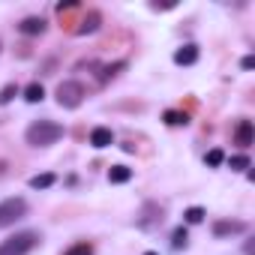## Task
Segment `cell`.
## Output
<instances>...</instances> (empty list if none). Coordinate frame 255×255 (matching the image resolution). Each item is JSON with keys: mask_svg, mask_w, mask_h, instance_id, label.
Returning a JSON list of instances; mask_svg holds the SVG:
<instances>
[{"mask_svg": "<svg viewBox=\"0 0 255 255\" xmlns=\"http://www.w3.org/2000/svg\"><path fill=\"white\" fill-rule=\"evenodd\" d=\"M63 138V126L54 120H36L27 126V144L30 147H48Z\"/></svg>", "mask_w": 255, "mask_h": 255, "instance_id": "obj_1", "label": "cell"}, {"mask_svg": "<svg viewBox=\"0 0 255 255\" xmlns=\"http://www.w3.org/2000/svg\"><path fill=\"white\" fill-rule=\"evenodd\" d=\"M36 243H39L36 231H21V234H15V237L0 243V255H27Z\"/></svg>", "mask_w": 255, "mask_h": 255, "instance_id": "obj_2", "label": "cell"}, {"mask_svg": "<svg viewBox=\"0 0 255 255\" xmlns=\"http://www.w3.org/2000/svg\"><path fill=\"white\" fill-rule=\"evenodd\" d=\"M24 213H27V201L24 198H6V201H0V228L18 222Z\"/></svg>", "mask_w": 255, "mask_h": 255, "instance_id": "obj_3", "label": "cell"}, {"mask_svg": "<svg viewBox=\"0 0 255 255\" xmlns=\"http://www.w3.org/2000/svg\"><path fill=\"white\" fill-rule=\"evenodd\" d=\"M81 99H84V87L78 81H63L57 87V105L60 108H78Z\"/></svg>", "mask_w": 255, "mask_h": 255, "instance_id": "obj_4", "label": "cell"}, {"mask_svg": "<svg viewBox=\"0 0 255 255\" xmlns=\"http://www.w3.org/2000/svg\"><path fill=\"white\" fill-rule=\"evenodd\" d=\"M240 231H246V225L237 222V219H219V222H213V234L216 237H228V234H240Z\"/></svg>", "mask_w": 255, "mask_h": 255, "instance_id": "obj_5", "label": "cell"}, {"mask_svg": "<svg viewBox=\"0 0 255 255\" xmlns=\"http://www.w3.org/2000/svg\"><path fill=\"white\" fill-rule=\"evenodd\" d=\"M198 60V45H192V42H186V45H180L177 51H174V63L177 66H189V63H195Z\"/></svg>", "mask_w": 255, "mask_h": 255, "instance_id": "obj_6", "label": "cell"}, {"mask_svg": "<svg viewBox=\"0 0 255 255\" xmlns=\"http://www.w3.org/2000/svg\"><path fill=\"white\" fill-rule=\"evenodd\" d=\"M90 144L99 147V150H102V147H111V144H114V132L105 129V126H96V129L90 132Z\"/></svg>", "mask_w": 255, "mask_h": 255, "instance_id": "obj_7", "label": "cell"}, {"mask_svg": "<svg viewBox=\"0 0 255 255\" xmlns=\"http://www.w3.org/2000/svg\"><path fill=\"white\" fill-rule=\"evenodd\" d=\"M99 21H102V15H99V12L93 9V12H87V15H84V21H81V24L75 27V33H78V36H87V33H96V30H99Z\"/></svg>", "mask_w": 255, "mask_h": 255, "instance_id": "obj_8", "label": "cell"}, {"mask_svg": "<svg viewBox=\"0 0 255 255\" xmlns=\"http://www.w3.org/2000/svg\"><path fill=\"white\" fill-rule=\"evenodd\" d=\"M153 222H162V207L144 204V210H141V216H138V225H141V228H150Z\"/></svg>", "mask_w": 255, "mask_h": 255, "instance_id": "obj_9", "label": "cell"}, {"mask_svg": "<svg viewBox=\"0 0 255 255\" xmlns=\"http://www.w3.org/2000/svg\"><path fill=\"white\" fill-rule=\"evenodd\" d=\"M234 141H237L240 147H249V144H252V120H240V123H237Z\"/></svg>", "mask_w": 255, "mask_h": 255, "instance_id": "obj_10", "label": "cell"}, {"mask_svg": "<svg viewBox=\"0 0 255 255\" xmlns=\"http://www.w3.org/2000/svg\"><path fill=\"white\" fill-rule=\"evenodd\" d=\"M18 30H21L24 36H39V33H45V21L33 15V18H24V21L18 24Z\"/></svg>", "mask_w": 255, "mask_h": 255, "instance_id": "obj_11", "label": "cell"}, {"mask_svg": "<svg viewBox=\"0 0 255 255\" xmlns=\"http://www.w3.org/2000/svg\"><path fill=\"white\" fill-rule=\"evenodd\" d=\"M108 180H111V183H126V180H132V168H126V165H111Z\"/></svg>", "mask_w": 255, "mask_h": 255, "instance_id": "obj_12", "label": "cell"}, {"mask_svg": "<svg viewBox=\"0 0 255 255\" xmlns=\"http://www.w3.org/2000/svg\"><path fill=\"white\" fill-rule=\"evenodd\" d=\"M162 120H165L168 126H186V123H189V114H183V111H165Z\"/></svg>", "mask_w": 255, "mask_h": 255, "instance_id": "obj_13", "label": "cell"}, {"mask_svg": "<svg viewBox=\"0 0 255 255\" xmlns=\"http://www.w3.org/2000/svg\"><path fill=\"white\" fill-rule=\"evenodd\" d=\"M54 174L48 171V174H36V177H30V189H48V186H54Z\"/></svg>", "mask_w": 255, "mask_h": 255, "instance_id": "obj_14", "label": "cell"}, {"mask_svg": "<svg viewBox=\"0 0 255 255\" xmlns=\"http://www.w3.org/2000/svg\"><path fill=\"white\" fill-rule=\"evenodd\" d=\"M63 255H93V243H87V240H81V243H72Z\"/></svg>", "mask_w": 255, "mask_h": 255, "instance_id": "obj_15", "label": "cell"}, {"mask_svg": "<svg viewBox=\"0 0 255 255\" xmlns=\"http://www.w3.org/2000/svg\"><path fill=\"white\" fill-rule=\"evenodd\" d=\"M42 96H45L42 84H30V87L24 90V99H27V102H42Z\"/></svg>", "mask_w": 255, "mask_h": 255, "instance_id": "obj_16", "label": "cell"}, {"mask_svg": "<svg viewBox=\"0 0 255 255\" xmlns=\"http://www.w3.org/2000/svg\"><path fill=\"white\" fill-rule=\"evenodd\" d=\"M183 219H186L189 225H198V222H204V210H201V207H189V210L183 213Z\"/></svg>", "mask_w": 255, "mask_h": 255, "instance_id": "obj_17", "label": "cell"}, {"mask_svg": "<svg viewBox=\"0 0 255 255\" xmlns=\"http://www.w3.org/2000/svg\"><path fill=\"white\" fill-rule=\"evenodd\" d=\"M15 96H18V87H15V84H6L3 90H0V105H9Z\"/></svg>", "mask_w": 255, "mask_h": 255, "instance_id": "obj_18", "label": "cell"}, {"mask_svg": "<svg viewBox=\"0 0 255 255\" xmlns=\"http://www.w3.org/2000/svg\"><path fill=\"white\" fill-rule=\"evenodd\" d=\"M186 240H189L186 228H177V231L171 234V246H174V249H183V246H186Z\"/></svg>", "mask_w": 255, "mask_h": 255, "instance_id": "obj_19", "label": "cell"}, {"mask_svg": "<svg viewBox=\"0 0 255 255\" xmlns=\"http://www.w3.org/2000/svg\"><path fill=\"white\" fill-rule=\"evenodd\" d=\"M222 162H225V153H222V150H210V153H207V165H210V168H216V165H222Z\"/></svg>", "mask_w": 255, "mask_h": 255, "instance_id": "obj_20", "label": "cell"}, {"mask_svg": "<svg viewBox=\"0 0 255 255\" xmlns=\"http://www.w3.org/2000/svg\"><path fill=\"white\" fill-rule=\"evenodd\" d=\"M231 168H234V171L249 168V156H231Z\"/></svg>", "mask_w": 255, "mask_h": 255, "instance_id": "obj_21", "label": "cell"}, {"mask_svg": "<svg viewBox=\"0 0 255 255\" xmlns=\"http://www.w3.org/2000/svg\"><path fill=\"white\" fill-rule=\"evenodd\" d=\"M255 66V57H243V69H252Z\"/></svg>", "mask_w": 255, "mask_h": 255, "instance_id": "obj_22", "label": "cell"}, {"mask_svg": "<svg viewBox=\"0 0 255 255\" xmlns=\"http://www.w3.org/2000/svg\"><path fill=\"white\" fill-rule=\"evenodd\" d=\"M144 255H159V252H144Z\"/></svg>", "mask_w": 255, "mask_h": 255, "instance_id": "obj_23", "label": "cell"}]
</instances>
